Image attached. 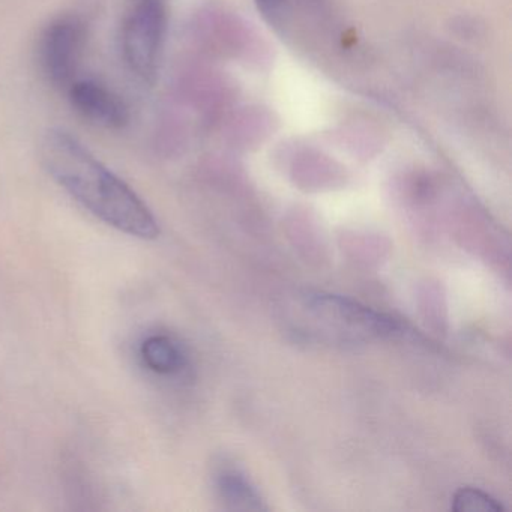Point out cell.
Returning <instances> with one entry per match:
<instances>
[{"label": "cell", "mask_w": 512, "mask_h": 512, "mask_svg": "<svg viewBox=\"0 0 512 512\" xmlns=\"http://www.w3.org/2000/svg\"><path fill=\"white\" fill-rule=\"evenodd\" d=\"M167 11L164 0H133L122 23L121 49L125 64L143 82L157 76Z\"/></svg>", "instance_id": "2"}, {"label": "cell", "mask_w": 512, "mask_h": 512, "mask_svg": "<svg viewBox=\"0 0 512 512\" xmlns=\"http://www.w3.org/2000/svg\"><path fill=\"white\" fill-rule=\"evenodd\" d=\"M257 2H259L260 7H262L266 13H274V11L278 10L283 0H257Z\"/></svg>", "instance_id": "9"}, {"label": "cell", "mask_w": 512, "mask_h": 512, "mask_svg": "<svg viewBox=\"0 0 512 512\" xmlns=\"http://www.w3.org/2000/svg\"><path fill=\"white\" fill-rule=\"evenodd\" d=\"M41 160L50 176L104 223L136 238L160 235L151 209L76 137L50 131L41 143Z\"/></svg>", "instance_id": "1"}, {"label": "cell", "mask_w": 512, "mask_h": 512, "mask_svg": "<svg viewBox=\"0 0 512 512\" xmlns=\"http://www.w3.org/2000/svg\"><path fill=\"white\" fill-rule=\"evenodd\" d=\"M71 106L98 127L118 130L128 122V109L119 95L97 80H74L67 89Z\"/></svg>", "instance_id": "5"}, {"label": "cell", "mask_w": 512, "mask_h": 512, "mask_svg": "<svg viewBox=\"0 0 512 512\" xmlns=\"http://www.w3.org/2000/svg\"><path fill=\"white\" fill-rule=\"evenodd\" d=\"M85 38V26L77 17H61L41 34L38 62L46 79L56 88L68 89L77 80Z\"/></svg>", "instance_id": "3"}, {"label": "cell", "mask_w": 512, "mask_h": 512, "mask_svg": "<svg viewBox=\"0 0 512 512\" xmlns=\"http://www.w3.org/2000/svg\"><path fill=\"white\" fill-rule=\"evenodd\" d=\"M140 355L149 370L160 374L178 373L184 367V355L167 335H151L140 347Z\"/></svg>", "instance_id": "7"}, {"label": "cell", "mask_w": 512, "mask_h": 512, "mask_svg": "<svg viewBox=\"0 0 512 512\" xmlns=\"http://www.w3.org/2000/svg\"><path fill=\"white\" fill-rule=\"evenodd\" d=\"M304 304L320 317L334 320V322L364 332V334L391 337L401 329L397 320L392 317L371 310V308L365 307L353 299L344 298V296L308 292L304 296Z\"/></svg>", "instance_id": "4"}, {"label": "cell", "mask_w": 512, "mask_h": 512, "mask_svg": "<svg viewBox=\"0 0 512 512\" xmlns=\"http://www.w3.org/2000/svg\"><path fill=\"white\" fill-rule=\"evenodd\" d=\"M218 493L230 509L236 511H263L262 497L247 478L236 470H224L218 475Z\"/></svg>", "instance_id": "6"}, {"label": "cell", "mask_w": 512, "mask_h": 512, "mask_svg": "<svg viewBox=\"0 0 512 512\" xmlns=\"http://www.w3.org/2000/svg\"><path fill=\"white\" fill-rule=\"evenodd\" d=\"M452 509L457 512H500L503 506L478 488L464 487L454 494Z\"/></svg>", "instance_id": "8"}]
</instances>
